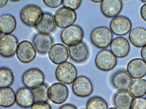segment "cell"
I'll return each instance as SVG.
<instances>
[{
	"instance_id": "cell-19",
	"label": "cell",
	"mask_w": 146,
	"mask_h": 109,
	"mask_svg": "<svg viewBox=\"0 0 146 109\" xmlns=\"http://www.w3.org/2000/svg\"><path fill=\"white\" fill-rule=\"evenodd\" d=\"M122 8V3L120 0H104L100 5L102 13L108 18H114L117 16Z\"/></svg>"
},
{
	"instance_id": "cell-23",
	"label": "cell",
	"mask_w": 146,
	"mask_h": 109,
	"mask_svg": "<svg viewBox=\"0 0 146 109\" xmlns=\"http://www.w3.org/2000/svg\"><path fill=\"white\" fill-rule=\"evenodd\" d=\"M129 39L135 46L139 48L146 45V29L137 27L132 30L129 35Z\"/></svg>"
},
{
	"instance_id": "cell-14",
	"label": "cell",
	"mask_w": 146,
	"mask_h": 109,
	"mask_svg": "<svg viewBox=\"0 0 146 109\" xmlns=\"http://www.w3.org/2000/svg\"><path fill=\"white\" fill-rule=\"evenodd\" d=\"M110 27L113 33L121 36L126 35L130 31L132 24L128 18L123 16H119L112 19Z\"/></svg>"
},
{
	"instance_id": "cell-28",
	"label": "cell",
	"mask_w": 146,
	"mask_h": 109,
	"mask_svg": "<svg viewBox=\"0 0 146 109\" xmlns=\"http://www.w3.org/2000/svg\"><path fill=\"white\" fill-rule=\"evenodd\" d=\"M106 101L102 98L95 96L90 98L86 104V109H108Z\"/></svg>"
},
{
	"instance_id": "cell-18",
	"label": "cell",
	"mask_w": 146,
	"mask_h": 109,
	"mask_svg": "<svg viewBox=\"0 0 146 109\" xmlns=\"http://www.w3.org/2000/svg\"><path fill=\"white\" fill-rule=\"evenodd\" d=\"M111 51L116 57L123 58L129 53L130 45L129 41L125 38L121 37L115 38L110 45Z\"/></svg>"
},
{
	"instance_id": "cell-16",
	"label": "cell",
	"mask_w": 146,
	"mask_h": 109,
	"mask_svg": "<svg viewBox=\"0 0 146 109\" xmlns=\"http://www.w3.org/2000/svg\"><path fill=\"white\" fill-rule=\"evenodd\" d=\"M53 43L52 37L48 34L39 32L32 38V43L36 51L41 54H44L48 52Z\"/></svg>"
},
{
	"instance_id": "cell-17",
	"label": "cell",
	"mask_w": 146,
	"mask_h": 109,
	"mask_svg": "<svg viewBox=\"0 0 146 109\" xmlns=\"http://www.w3.org/2000/svg\"><path fill=\"white\" fill-rule=\"evenodd\" d=\"M127 71L132 78H142L146 75V62L140 58L133 59L128 63Z\"/></svg>"
},
{
	"instance_id": "cell-24",
	"label": "cell",
	"mask_w": 146,
	"mask_h": 109,
	"mask_svg": "<svg viewBox=\"0 0 146 109\" xmlns=\"http://www.w3.org/2000/svg\"><path fill=\"white\" fill-rule=\"evenodd\" d=\"M16 101V94L13 89L9 87L0 88V106L8 108L13 105Z\"/></svg>"
},
{
	"instance_id": "cell-34",
	"label": "cell",
	"mask_w": 146,
	"mask_h": 109,
	"mask_svg": "<svg viewBox=\"0 0 146 109\" xmlns=\"http://www.w3.org/2000/svg\"><path fill=\"white\" fill-rule=\"evenodd\" d=\"M140 14L142 19L146 22V3L143 5L140 9Z\"/></svg>"
},
{
	"instance_id": "cell-7",
	"label": "cell",
	"mask_w": 146,
	"mask_h": 109,
	"mask_svg": "<svg viewBox=\"0 0 146 109\" xmlns=\"http://www.w3.org/2000/svg\"><path fill=\"white\" fill-rule=\"evenodd\" d=\"M117 59L116 56L109 50L104 49L100 51L95 58V64L98 68L103 71H108L116 66Z\"/></svg>"
},
{
	"instance_id": "cell-35",
	"label": "cell",
	"mask_w": 146,
	"mask_h": 109,
	"mask_svg": "<svg viewBox=\"0 0 146 109\" xmlns=\"http://www.w3.org/2000/svg\"><path fill=\"white\" fill-rule=\"evenodd\" d=\"M58 109H78L74 105L67 104L62 105Z\"/></svg>"
},
{
	"instance_id": "cell-41",
	"label": "cell",
	"mask_w": 146,
	"mask_h": 109,
	"mask_svg": "<svg viewBox=\"0 0 146 109\" xmlns=\"http://www.w3.org/2000/svg\"></svg>"
},
{
	"instance_id": "cell-21",
	"label": "cell",
	"mask_w": 146,
	"mask_h": 109,
	"mask_svg": "<svg viewBox=\"0 0 146 109\" xmlns=\"http://www.w3.org/2000/svg\"><path fill=\"white\" fill-rule=\"evenodd\" d=\"M133 97L127 90L119 91L113 95V102L119 109H130Z\"/></svg>"
},
{
	"instance_id": "cell-29",
	"label": "cell",
	"mask_w": 146,
	"mask_h": 109,
	"mask_svg": "<svg viewBox=\"0 0 146 109\" xmlns=\"http://www.w3.org/2000/svg\"><path fill=\"white\" fill-rule=\"evenodd\" d=\"M48 88L47 85L45 83L36 87L32 89L35 102H46L48 99Z\"/></svg>"
},
{
	"instance_id": "cell-31",
	"label": "cell",
	"mask_w": 146,
	"mask_h": 109,
	"mask_svg": "<svg viewBox=\"0 0 146 109\" xmlns=\"http://www.w3.org/2000/svg\"><path fill=\"white\" fill-rule=\"evenodd\" d=\"M81 2L79 0H63L62 4L64 7L75 11L80 7Z\"/></svg>"
},
{
	"instance_id": "cell-33",
	"label": "cell",
	"mask_w": 146,
	"mask_h": 109,
	"mask_svg": "<svg viewBox=\"0 0 146 109\" xmlns=\"http://www.w3.org/2000/svg\"><path fill=\"white\" fill-rule=\"evenodd\" d=\"M43 3L47 7L51 8H56L60 7L63 3V0H43Z\"/></svg>"
},
{
	"instance_id": "cell-6",
	"label": "cell",
	"mask_w": 146,
	"mask_h": 109,
	"mask_svg": "<svg viewBox=\"0 0 146 109\" xmlns=\"http://www.w3.org/2000/svg\"><path fill=\"white\" fill-rule=\"evenodd\" d=\"M83 36L82 29L76 25H72L64 29L61 34L62 42L68 47L82 41Z\"/></svg>"
},
{
	"instance_id": "cell-32",
	"label": "cell",
	"mask_w": 146,
	"mask_h": 109,
	"mask_svg": "<svg viewBox=\"0 0 146 109\" xmlns=\"http://www.w3.org/2000/svg\"><path fill=\"white\" fill-rule=\"evenodd\" d=\"M31 109H52L50 105L46 102H35L31 107Z\"/></svg>"
},
{
	"instance_id": "cell-3",
	"label": "cell",
	"mask_w": 146,
	"mask_h": 109,
	"mask_svg": "<svg viewBox=\"0 0 146 109\" xmlns=\"http://www.w3.org/2000/svg\"><path fill=\"white\" fill-rule=\"evenodd\" d=\"M53 17L56 26L64 29L73 25L77 20V15L74 10L63 7L56 11Z\"/></svg>"
},
{
	"instance_id": "cell-15",
	"label": "cell",
	"mask_w": 146,
	"mask_h": 109,
	"mask_svg": "<svg viewBox=\"0 0 146 109\" xmlns=\"http://www.w3.org/2000/svg\"><path fill=\"white\" fill-rule=\"evenodd\" d=\"M48 57L53 64L60 65L68 60L69 54L68 49L64 45L60 43L54 44L48 52Z\"/></svg>"
},
{
	"instance_id": "cell-20",
	"label": "cell",
	"mask_w": 146,
	"mask_h": 109,
	"mask_svg": "<svg viewBox=\"0 0 146 109\" xmlns=\"http://www.w3.org/2000/svg\"><path fill=\"white\" fill-rule=\"evenodd\" d=\"M16 101L21 107L27 108L31 107L35 102L32 90L27 87L19 89L16 94Z\"/></svg>"
},
{
	"instance_id": "cell-22",
	"label": "cell",
	"mask_w": 146,
	"mask_h": 109,
	"mask_svg": "<svg viewBox=\"0 0 146 109\" xmlns=\"http://www.w3.org/2000/svg\"><path fill=\"white\" fill-rule=\"evenodd\" d=\"M56 26L52 15L49 12H44L40 21L35 27L39 33L50 34L55 31Z\"/></svg>"
},
{
	"instance_id": "cell-13",
	"label": "cell",
	"mask_w": 146,
	"mask_h": 109,
	"mask_svg": "<svg viewBox=\"0 0 146 109\" xmlns=\"http://www.w3.org/2000/svg\"><path fill=\"white\" fill-rule=\"evenodd\" d=\"M72 89L76 96L85 97L92 94L93 87L91 81L87 77L80 76L77 77L73 82Z\"/></svg>"
},
{
	"instance_id": "cell-36",
	"label": "cell",
	"mask_w": 146,
	"mask_h": 109,
	"mask_svg": "<svg viewBox=\"0 0 146 109\" xmlns=\"http://www.w3.org/2000/svg\"><path fill=\"white\" fill-rule=\"evenodd\" d=\"M141 54L142 58L146 62V45L142 48Z\"/></svg>"
},
{
	"instance_id": "cell-2",
	"label": "cell",
	"mask_w": 146,
	"mask_h": 109,
	"mask_svg": "<svg viewBox=\"0 0 146 109\" xmlns=\"http://www.w3.org/2000/svg\"><path fill=\"white\" fill-rule=\"evenodd\" d=\"M111 31L105 27H99L94 29L91 32L90 38L92 43L100 49L108 47L113 40Z\"/></svg>"
},
{
	"instance_id": "cell-38",
	"label": "cell",
	"mask_w": 146,
	"mask_h": 109,
	"mask_svg": "<svg viewBox=\"0 0 146 109\" xmlns=\"http://www.w3.org/2000/svg\"><path fill=\"white\" fill-rule=\"evenodd\" d=\"M103 0H91L92 2L95 3H101Z\"/></svg>"
},
{
	"instance_id": "cell-9",
	"label": "cell",
	"mask_w": 146,
	"mask_h": 109,
	"mask_svg": "<svg viewBox=\"0 0 146 109\" xmlns=\"http://www.w3.org/2000/svg\"><path fill=\"white\" fill-rule=\"evenodd\" d=\"M19 42L17 38L12 34H5L0 39V53L5 58L14 56L16 52Z\"/></svg>"
},
{
	"instance_id": "cell-37",
	"label": "cell",
	"mask_w": 146,
	"mask_h": 109,
	"mask_svg": "<svg viewBox=\"0 0 146 109\" xmlns=\"http://www.w3.org/2000/svg\"><path fill=\"white\" fill-rule=\"evenodd\" d=\"M8 1L7 0H0V8L4 7L7 5Z\"/></svg>"
},
{
	"instance_id": "cell-11",
	"label": "cell",
	"mask_w": 146,
	"mask_h": 109,
	"mask_svg": "<svg viewBox=\"0 0 146 109\" xmlns=\"http://www.w3.org/2000/svg\"><path fill=\"white\" fill-rule=\"evenodd\" d=\"M44 76L43 72L39 69L30 68L23 74L22 81L24 85L27 87L33 89L44 83Z\"/></svg>"
},
{
	"instance_id": "cell-8",
	"label": "cell",
	"mask_w": 146,
	"mask_h": 109,
	"mask_svg": "<svg viewBox=\"0 0 146 109\" xmlns=\"http://www.w3.org/2000/svg\"><path fill=\"white\" fill-rule=\"evenodd\" d=\"M16 55L20 62L23 64H28L35 59L36 55V51L31 42L25 40L19 43Z\"/></svg>"
},
{
	"instance_id": "cell-27",
	"label": "cell",
	"mask_w": 146,
	"mask_h": 109,
	"mask_svg": "<svg viewBox=\"0 0 146 109\" xmlns=\"http://www.w3.org/2000/svg\"><path fill=\"white\" fill-rule=\"evenodd\" d=\"M14 80L13 74L10 69L5 67L0 68V88L9 87L13 84Z\"/></svg>"
},
{
	"instance_id": "cell-4",
	"label": "cell",
	"mask_w": 146,
	"mask_h": 109,
	"mask_svg": "<svg viewBox=\"0 0 146 109\" xmlns=\"http://www.w3.org/2000/svg\"><path fill=\"white\" fill-rule=\"evenodd\" d=\"M77 71L71 63L66 62L59 65L55 71V76L58 81L66 84H71L76 78Z\"/></svg>"
},
{
	"instance_id": "cell-10",
	"label": "cell",
	"mask_w": 146,
	"mask_h": 109,
	"mask_svg": "<svg viewBox=\"0 0 146 109\" xmlns=\"http://www.w3.org/2000/svg\"><path fill=\"white\" fill-rule=\"evenodd\" d=\"M69 56L74 62L78 64L86 62L90 56V51L87 44L81 41L68 48Z\"/></svg>"
},
{
	"instance_id": "cell-39",
	"label": "cell",
	"mask_w": 146,
	"mask_h": 109,
	"mask_svg": "<svg viewBox=\"0 0 146 109\" xmlns=\"http://www.w3.org/2000/svg\"><path fill=\"white\" fill-rule=\"evenodd\" d=\"M108 109H119L118 108L115 107H112L109 108Z\"/></svg>"
},
{
	"instance_id": "cell-12",
	"label": "cell",
	"mask_w": 146,
	"mask_h": 109,
	"mask_svg": "<svg viewBox=\"0 0 146 109\" xmlns=\"http://www.w3.org/2000/svg\"><path fill=\"white\" fill-rule=\"evenodd\" d=\"M112 86L119 91L127 90L132 81L125 69L118 70L111 75L110 79Z\"/></svg>"
},
{
	"instance_id": "cell-25",
	"label": "cell",
	"mask_w": 146,
	"mask_h": 109,
	"mask_svg": "<svg viewBox=\"0 0 146 109\" xmlns=\"http://www.w3.org/2000/svg\"><path fill=\"white\" fill-rule=\"evenodd\" d=\"M17 26L16 20L12 15L5 14L0 17V33L5 34H9L15 30Z\"/></svg>"
},
{
	"instance_id": "cell-26",
	"label": "cell",
	"mask_w": 146,
	"mask_h": 109,
	"mask_svg": "<svg viewBox=\"0 0 146 109\" xmlns=\"http://www.w3.org/2000/svg\"><path fill=\"white\" fill-rule=\"evenodd\" d=\"M129 92L134 98L141 97L146 94V80L136 79L132 80L128 88Z\"/></svg>"
},
{
	"instance_id": "cell-1",
	"label": "cell",
	"mask_w": 146,
	"mask_h": 109,
	"mask_svg": "<svg viewBox=\"0 0 146 109\" xmlns=\"http://www.w3.org/2000/svg\"><path fill=\"white\" fill-rule=\"evenodd\" d=\"M43 13L38 6L29 4L25 6L21 9L20 17L22 22L26 25L35 27L40 21Z\"/></svg>"
},
{
	"instance_id": "cell-40",
	"label": "cell",
	"mask_w": 146,
	"mask_h": 109,
	"mask_svg": "<svg viewBox=\"0 0 146 109\" xmlns=\"http://www.w3.org/2000/svg\"><path fill=\"white\" fill-rule=\"evenodd\" d=\"M141 1L143 3H146V0H141Z\"/></svg>"
},
{
	"instance_id": "cell-30",
	"label": "cell",
	"mask_w": 146,
	"mask_h": 109,
	"mask_svg": "<svg viewBox=\"0 0 146 109\" xmlns=\"http://www.w3.org/2000/svg\"><path fill=\"white\" fill-rule=\"evenodd\" d=\"M130 109H146V98L142 97L133 98Z\"/></svg>"
},
{
	"instance_id": "cell-5",
	"label": "cell",
	"mask_w": 146,
	"mask_h": 109,
	"mask_svg": "<svg viewBox=\"0 0 146 109\" xmlns=\"http://www.w3.org/2000/svg\"><path fill=\"white\" fill-rule=\"evenodd\" d=\"M48 97L49 100L56 104H62L68 98L70 91L65 85L60 82L54 83L48 88Z\"/></svg>"
}]
</instances>
